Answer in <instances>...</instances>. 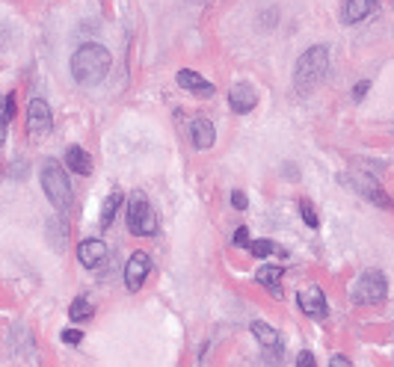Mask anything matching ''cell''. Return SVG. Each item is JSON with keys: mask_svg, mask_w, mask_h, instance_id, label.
I'll return each mask as SVG.
<instances>
[{"mask_svg": "<svg viewBox=\"0 0 394 367\" xmlns=\"http://www.w3.org/2000/svg\"><path fill=\"white\" fill-rule=\"evenodd\" d=\"M110 65H113V56L107 48L101 45H83L77 48L74 56H72V77L83 86H95L101 83L107 74H110Z\"/></svg>", "mask_w": 394, "mask_h": 367, "instance_id": "cell-1", "label": "cell"}, {"mask_svg": "<svg viewBox=\"0 0 394 367\" xmlns=\"http://www.w3.org/2000/svg\"><path fill=\"white\" fill-rule=\"evenodd\" d=\"M329 72V48L326 45H311L309 51H302L293 68V92L309 95L320 86V81Z\"/></svg>", "mask_w": 394, "mask_h": 367, "instance_id": "cell-2", "label": "cell"}, {"mask_svg": "<svg viewBox=\"0 0 394 367\" xmlns=\"http://www.w3.org/2000/svg\"><path fill=\"white\" fill-rule=\"evenodd\" d=\"M39 178H42V190L48 196V202H51L56 211H68L74 193H72V184H68L63 166L56 163L54 157H48V160H42V172H39Z\"/></svg>", "mask_w": 394, "mask_h": 367, "instance_id": "cell-3", "label": "cell"}, {"mask_svg": "<svg viewBox=\"0 0 394 367\" xmlns=\"http://www.w3.org/2000/svg\"><path fill=\"white\" fill-rule=\"evenodd\" d=\"M127 228H131V234H136V237L157 234V213L145 193L134 190L131 198H127Z\"/></svg>", "mask_w": 394, "mask_h": 367, "instance_id": "cell-4", "label": "cell"}, {"mask_svg": "<svg viewBox=\"0 0 394 367\" xmlns=\"http://www.w3.org/2000/svg\"><path fill=\"white\" fill-rule=\"evenodd\" d=\"M353 302L356 305H380V302H386V296H388V282H386V275H382L380 270H364L359 275V282L353 284Z\"/></svg>", "mask_w": 394, "mask_h": 367, "instance_id": "cell-5", "label": "cell"}, {"mask_svg": "<svg viewBox=\"0 0 394 367\" xmlns=\"http://www.w3.org/2000/svg\"><path fill=\"white\" fill-rule=\"evenodd\" d=\"M252 335H255V341L261 344V353H264V359H267V364H279L282 361V353H284V344H282V335L273 329V326L267 323H261V320H255L252 326Z\"/></svg>", "mask_w": 394, "mask_h": 367, "instance_id": "cell-6", "label": "cell"}, {"mask_svg": "<svg viewBox=\"0 0 394 367\" xmlns=\"http://www.w3.org/2000/svg\"><path fill=\"white\" fill-rule=\"evenodd\" d=\"M297 305H300V311H302L305 317H311V320H323V317L329 314L326 293H323L318 284L300 287V293H297Z\"/></svg>", "mask_w": 394, "mask_h": 367, "instance_id": "cell-7", "label": "cell"}, {"mask_svg": "<svg viewBox=\"0 0 394 367\" xmlns=\"http://www.w3.org/2000/svg\"><path fill=\"white\" fill-rule=\"evenodd\" d=\"M149 273H152L149 255H145V252H134L131 258H127V264H125V287L131 293L143 291V284H145V279H149Z\"/></svg>", "mask_w": 394, "mask_h": 367, "instance_id": "cell-8", "label": "cell"}, {"mask_svg": "<svg viewBox=\"0 0 394 367\" xmlns=\"http://www.w3.org/2000/svg\"><path fill=\"white\" fill-rule=\"evenodd\" d=\"M255 104H258V92H255V86L252 83H234L231 86V92H229V107L238 116H246V113H252L255 110Z\"/></svg>", "mask_w": 394, "mask_h": 367, "instance_id": "cell-9", "label": "cell"}, {"mask_svg": "<svg viewBox=\"0 0 394 367\" xmlns=\"http://www.w3.org/2000/svg\"><path fill=\"white\" fill-rule=\"evenodd\" d=\"M27 127L33 134H48L54 127V116H51V107H48L45 98H33L30 107H27Z\"/></svg>", "mask_w": 394, "mask_h": 367, "instance_id": "cell-10", "label": "cell"}, {"mask_svg": "<svg viewBox=\"0 0 394 367\" xmlns=\"http://www.w3.org/2000/svg\"><path fill=\"white\" fill-rule=\"evenodd\" d=\"M344 184L347 187H353L356 193H362L368 202H373V205H380V207H391V202H388V196H386V190L373 181V178H353V175H344Z\"/></svg>", "mask_w": 394, "mask_h": 367, "instance_id": "cell-11", "label": "cell"}, {"mask_svg": "<svg viewBox=\"0 0 394 367\" xmlns=\"http://www.w3.org/2000/svg\"><path fill=\"white\" fill-rule=\"evenodd\" d=\"M107 258V243L98 240V237H90V240H83L81 246H77V261H81L83 266H98Z\"/></svg>", "mask_w": 394, "mask_h": 367, "instance_id": "cell-12", "label": "cell"}, {"mask_svg": "<svg viewBox=\"0 0 394 367\" xmlns=\"http://www.w3.org/2000/svg\"><path fill=\"white\" fill-rule=\"evenodd\" d=\"M175 83H178L181 89H187V92L199 95V98H205V95H214V83H208L202 74L190 72V68H181V72L175 74Z\"/></svg>", "mask_w": 394, "mask_h": 367, "instance_id": "cell-13", "label": "cell"}, {"mask_svg": "<svg viewBox=\"0 0 394 367\" xmlns=\"http://www.w3.org/2000/svg\"><path fill=\"white\" fill-rule=\"evenodd\" d=\"M377 6H380L377 0H347L344 9H341V21L344 24H359L371 12H377Z\"/></svg>", "mask_w": 394, "mask_h": 367, "instance_id": "cell-14", "label": "cell"}, {"mask_svg": "<svg viewBox=\"0 0 394 367\" xmlns=\"http://www.w3.org/2000/svg\"><path fill=\"white\" fill-rule=\"evenodd\" d=\"M65 166L74 175H90L92 172V157L86 154L81 145H68L65 148Z\"/></svg>", "mask_w": 394, "mask_h": 367, "instance_id": "cell-15", "label": "cell"}, {"mask_svg": "<svg viewBox=\"0 0 394 367\" xmlns=\"http://www.w3.org/2000/svg\"><path fill=\"white\" fill-rule=\"evenodd\" d=\"M282 273H284L282 266H261V270L255 273V282L264 284L276 300H279V296H282Z\"/></svg>", "mask_w": 394, "mask_h": 367, "instance_id": "cell-16", "label": "cell"}, {"mask_svg": "<svg viewBox=\"0 0 394 367\" xmlns=\"http://www.w3.org/2000/svg\"><path fill=\"white\" fill-rule=\"evenodd\" d=\"M190 134H193V145L199 148V151H205V148H211V145H214V140H216L214 125L208 122V118H196Z\"/></svg>", "mask_w": 394, "mask_h": 367, "instance_id": "cell-17", "label": "cell"}, {"mask_svg": "<svg viewBox=\"0 0 394 367\" xmlns=\"http://www.w3.org/2000/svg\"><path fill=\"white\" fill-rule=\"evenodd\" d=\"M119 205H122V193H119V190L107 193L104 205H101V216H98V225H101V228H110L113 220H116V213H119Z\"/></svg>", "mask_w": 394, "mask_h": 367, "instance_id": "cell-18", "label": "cell"}, {"mask_svg": "<svg viewBox=\"0 0 394 367\" xmlns=\"http://www.w3.org/2000/svg\"><path fill=\"white\" fill-rule=\"evenodd\" d=\"M68 317H72L74 323H86L95 317V305L90 300H83V296H77V300L72 302V308H68Z\"/></svg>", "mask_w": 394, "mask_h": 367, "instance_id": "cell-19", "label": "cell"}, {"mask_svg": "<svg viewBox=\"0 0 394 367\" xmlns=\"http://www.w3.org/2000/svg\"><path fill=\"white\" fill-rule=\"evenodd\" d=\"M300 216L309 228H320V216H318V211H314V205L309 202V198H300Z\"/></svg>", "mask_w": 394, "mask_h": 367, "instance_id": "cell-20", "label": "cell"}, {"mask_svg": "<svg viewBox=\"0 0 394 367\" xmlns=\"http://www.w3.org/2000/svg\"><path fill=\"white\" fill-rule=\"evenodd\" d=\"M255 258H267V255H273V252H279V246H276L273 240H249V246H246Z\"/></svg>", "mask_w": 394, "mask_h": 367, "instance_id": "cell-21", "label": "cell"}, {"mask_svg": "<svg viewBox=\"0 0 394 367\" xmlns=\"http://www.w3.org/2000/svg\"><path fill=\"white\" fill-rule=\"evenodd\" d=\"M60 338H63V344H68V346H77V344L83 341V332H81V329H63Z\"/></svg>", "mask_w": 394, "mask_h": 367, "instance_id": "cell-22", "label": "cell"}, {"mask_svg": "<svg viewBox=\"0 0 394 367\" xmlns=\"http://www.w3.org/2000/svg\"><path fill=\"white\" fill-rule=\"evenodd\" d=\"M297 367H318V361H314V353L302 350V353L297 355Z\"/></svg>", "mask_w": 394, "mask_h": 367, "instance_id": "cell-23", "label": "cell"}, {"mask_svg": "<svg viewBox=\"0 0 394 367\" xmlns=\"http://www.w3.org/2000/svg\"><path fill=\"white\" fill-rule=\"evenodd\" d=\"M3 113H6V118L15 116V92H6L3 95Z\"/></svg>", "mask_w": 394, "mask_h": 367, "instance_id": "cell-24", "label": "cell"}, {"mask_svg": "<svg viewBox=\"0 0 394 367\" xmlns=\"http://www.w3.org/2000/svg\"><path fill=\"white\" fill-rule=\"evenodd\" d=\"M231 205H234V211H246V193L234 190L231 193Z\"/></svg>", "mask_w": 394, "mask_h": 367, "instance_id": "cell-25", "label": "cell"}, {"mask_svg": "<svg viewBox=\"0 0 394 367\" xmlns=\"http://www.w3.org/2000/svg\"><path fill=\"white\" fill-rule=\"evenodd\" d=\"M234 243H238V246H249V231H246V228H238V231H234Z\"/></svg>", "mask_w": 394, "mask_h": 367, "instance_id": "cell-26", "label": "cell"}, {"mask_svg": "<svg viewBox=\"0 0 394 367\" xmlns=\"http://www.w3.org/2000/svg\"><path fill=\"white\" fill-rule=\"evenodd\" d=\"M6 125H9V118L3 113V104H0V145H3V140H6Z\"/></svg>", "mask_w": 394, "mask_h": 367, "instance_id": "cell-27", "label": "cell"}, {"mask_svg": "<svg viewBox=\"0 0 394 367\" xmlns=\"http://www.w3.org/2000/svg\"><path fill=\"white\" fill-rule=\"evenodd\" d=\"M368 86H371L368 81H359V83H356V89H353V98H356V101H362L364 92H368Z\"/></svg>", "mask_w": 394, "mask_h": 367, "instance_id": "cell-28", "label": "cell"}, {"mask_svg": "<svg viewBox=\"0 0 394 367\" xmlns=\"http://www.w3.org/2000/svg\"><path fill=\"white\" fill-rule=\"evenodd\" d=\"M329 367H353V361L347 359V355H332V361Z\"/></svg>", "mask_w": 394, "mask_h": 367, "instance_id": "cell-29", "label": "cell"}]
</instances>
